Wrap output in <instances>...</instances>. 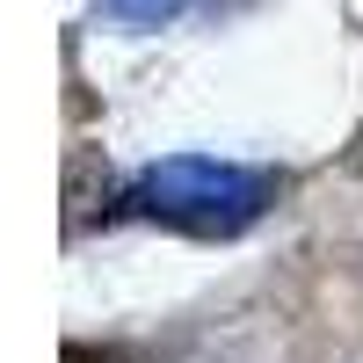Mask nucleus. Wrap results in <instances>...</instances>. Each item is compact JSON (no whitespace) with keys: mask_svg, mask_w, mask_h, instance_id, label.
I'll use <instances>...</instances> for the list:
<instances>
[{"mask_svg":"<svg viewBox=\"0 0 363 363\" xmlns=\"http://www.w3.org/2000/svg\"><path fill=\"white\" fill-rule=\"evenodd\" d=\"M269 203H277V174L240 167V160H211V153H167L153 167H138L124 189V211H138L153 225H174L189 240H233Z\"/></svg>","mask_w":363,"mask_h":363,"instance_id":"1","label":"nucleus"},{"mask_svg":"<svg viewBox=\"0 0 363 363\" xmlns=\"http://www.w3.org/2000/svg\"><path fill=\"white\" fill-rule=\"evenodd\" d=\"M102 8L116 15V22H138V29H153V22H174L189 0H102Z\"/></svg>","mask_w":363,"mask_h":363,"instance_id":"2","label":"nucleus"}]
</instances>
